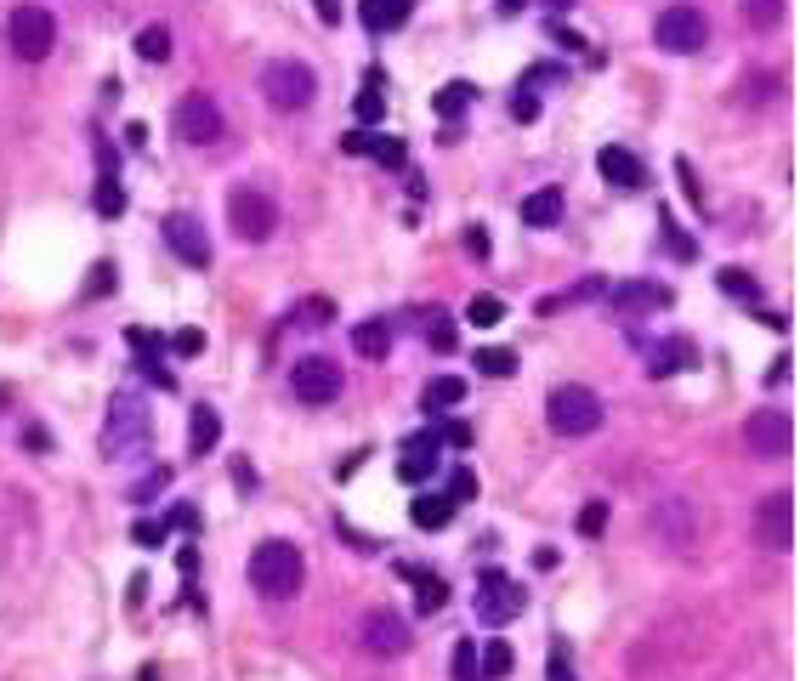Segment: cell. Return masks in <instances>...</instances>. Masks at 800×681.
Returning <instances> with one entry per match:
<instances>
[{
    "label": "cell",
    "mask_w": 800,
    "mask_h": 681,
    "mask_svg": "<svg viewBox=\"0 0 800 681\" xmlns=\"http://www.w3.org/2000/svg\"><path fill=\"white\" fill-rule=\"evenodd\" d=\"M250 585H256V596H267V602H290V596L301 591V579H307V562H301V545L296 540H261L256 551H250Z\"/></svg>",
    "instance_id": "1"
},
{
    "label": "cell",
    "mask_w": 800,
    "mask_h": 681,
    "mask_svg": "<svg viewBox=\"0 0 800 681\" xmlns=\"http://www.w3.org/2000/svg\"><path fill=\"white\" fill-rule=\"evenodd\" d=\"M602 398H596L585 381H562L551 386V398H545V426L557 437H591L596 426H602Z\"/></svg>",
    "instance_id": "2"
},
{
    "label": "cell",
    "mask_w": 800,
    "mask_h": 681,
    "mask_svg": "<svg viewBox=\"0 0 800 681\" xmlns=\"http://www.w3.org/2000/svg\"><path fill=\"white\" fill-rule=\"evenodd\" d=\"M261 97L279 114H296V108H307L318 97V74L301 57H267L261 63Z\"/></svg>",
    "instance_id": "3"
},
{
    "label": "cell",
    "mask_w": 800,
    "mask_h": 681,
    "mask_svg": "<svg viewBox=\"0 0 800 681\" xmlns=\"http://www.w3.org/2000/svg\"><path fill=\"white\" fill-rule=\"evenodd\" d=\"M227 227L239 233L244 245H261V239H273L279 233V205H273V193L267 188H227Z\"/></svg>",
    "instance_id": "4"
},
{
    "label": "cell",
    "mask_w": 800,
    "mask_h": 681,
    "mask_svg": "<svg viewBox=\"0 0 800 681\" xmlns=\"http://www.w3.org/2000/svg\"><path fill=\"white\" fill-rule=\"evenodd\" d=\"M653 40H659V52L670 57H693L710 46V18L698 12L693 0H676V6H664L659 18H653Z\"/></svg>",
    "instance_id": "5"
},
{
    "label": "cell",
    "mask_w": 800,
    "mask_h": 681,
    "mask_svg": "<svg viewBox=\"0 0 800 681\" xmlns=\"http://www.w3.org/2000/svg\"><path fill=\"white\" fill-rule=\"evenodd\" d=\"M154 437V415L137 392H114L108 398V426H103V449L108 454H131Z\"/></svg>",
    "instance_id": "6"
},
{
    "label": "cell",
    "mask_w": 800,
    "mask_h": 681,
    "mask_svg": "<svg viewBox=\"0 0 800 681\" xmlns=\"http://www.w3.org/2000/svg\"><path fill=\"white\" fill-rule=\"evenodd\" d=\"M171 125L176 137L188 142V148H210V142H222L227 120H222V103L210 97V91H182L171 108Z\"/></svg>",
    "instance_id": "7"
},
{
    "label": "cell",
    "mask_w": 800,
    "mask_h": 681,
    "mask_svg": "<svg viewBox=\"0 0 800 681\" xmlns=\"http://www.w3.org/2000/svg\"><path fill=\"white\" fill-rule=\"evenodd\" d=\"M477 619H483L488 630H500V625H511L522 608H528V585L522 579H511V574H500V568H483L477 574Z\"/></svg>",
    "instance_id": "8"
},
{
    "label": "cell",
    "mask_w": 800,
    "mask_h": 681,
    "mask_svg": "<svg viewBox=\"0 0 800 681\" xmlns=\"http://www.w3.org/2000/svg\"><path fill=\"white\" fill-rule=\"evenodd\" d=\"M6 46H12V57H23V63L52 57V46H57V18L46 12V6H18V12H12V23H6Z\"/></svg>",
    "instance_id": "9"
},
{
    "label": "cell",
    "mask_w": 800,
    "mask_h": 681,
    "mask_svg": "<svg viewBox=\"0 0 800 681\" xmlns=\"http://www.w3.org/2000/svg\"><path fill=\"white\" fill-rule=\"evenodd\" d=\"M755 545H761V551H789V545H795V500H789V494H766L761 506H755Z\"/></svg>",
    "instance_id": "10"
},
{
    "label": "cell",
    "mask_w": 800,
    "mask_h": 681,
    "mask_svg": "<svg viewBox=\"0 0 800 681\" xmlns=\"http://www.w3.org/2000/svg\"><path fill=\"white\" fill-rule=\"evenodd\" d=\"M602 296H608V307L619 318H642V313H664V307L676 301V290L659 284V279H619L613 290H602Z\"/></svg>",
    "instance_id": "11"
},
{
    "label": "cell",
    "mask_w": 800,
    "mask_h": 681,
    "mask_svg": "<svg viewBox=\"0 0 800 681\" xmlns=\"http://www.w3.org/2000/svg\"><path fill=\"white\" fill-rule=\"evenodd\" d=\"M744 443L761 454V460H783L789 443H795V420L783 415V409H755L749 426H744Z\"/></svg>",
    "instance_id": "12"
},
{
    "label": "cell",
    "mask_w": 800,
    "mask_h": 681,
    "mask_svg": "<svg viewBox=\"0 0 800 681\" xmlns=\"http://www.w3.org/2000/svg\"><path fill=\"white\" fill-rule=\"evenodd\" d=\"M290 392L301 403H335L341 398V364L335 358H301L290 369Z\"/></svg>",
    "instance_id": "13"
},
{
    "label": "cell",
    "mask_w": 800,
    "mask_h": 681,
    "mask_svg": "<svg viewBox=\"0 0 800 681\" xmlns=\"http://www.w3.org/2000/svg\"><path fill=\"white\" fill-rule=\"evenodd\" d=\"M159 233H165V245H171L188 267H210V239H205V222H199V216L171 210V216L159 222Z\"/></svg>",
    "instance_id": "14"
},
{
    "label": "cell",
    "mask_w": 800,
    "mask_h": 681,
    "mask_svg": "<svg viewBox=\"0 0 800 681\" xmlns=\"http://www.w3.org/2000/svg\"><path fill=\"white\" fill-rule=\"evenodd\" d=\"M358 636H364V647L381 653V659H398V653H409V642H415V636H409V619L392 613V608L364 613V630H358Z\"/></svg>",
    "instance_id": "15"
},
{
    "label": "cell",
    "mask_w": 800,
    "mask_h": 681,
    "mask_svg": "<svg viewBox=\"0 0 800 681\" xmlns=\"http://www.w3.org/2000/svg\"><path fill=\"white\" fill-rule=\"evenodd\" d=\"M437 454H443V432H437V426L409 432V437H403L398 477H403V483H426V477H437Z\"/></svg>",
    "instance_id": "16"
},
{
    "label": "cell",
    "mask_w": 800,
    "mask_h": 681,
    "mask_svg": "<svg viewBox=\"0 0 800 681\" xmlns=\"http://www.w3.org/2000/svg\"><path fill=\"white\" fill-rule=\"evenodd\" d=\"M596 171H602V182L619 193H642L647 188V171H642V159L630 154V148H619V142H608L602 154H596Z\"/></svg>",
    "instance_id": "17"
},
{
    "label": "cell",
    "mask_w": 800,
    "mask_h": 681,
    "mask_svg": "<svg viewBox=\"0 0 800 681\" xmlns=\"http://www.w3.org/2000/svg\"><path fill=\"white\" fill-rule=\"evenodd\" d=\"M653 534H659L670 551H693V506L687 500H664L653 511Z\"/></svg>",
    "instance_id": "18"
},
{
    "label": "cell",
    "mask_w": 800,
    "mask_h": 681,
    "mask_svg": "<svg viewBox=\"0 0 800 681\" xmlns=\"http://www.w3.org/2000/svg\"><path fill=\"white\" fill-rule=\"evenodd\" d=\"M647 352V375H681V369H698V347L693 341H659V347H642Z\"/></svg>",
    "instance_id": "19"
},
{
    "label": "cell",
    "mask_w": 800,
    "mask_h": 681,
    "mask_svg": "<svg viewBox=\"0 0 800 681\" xmlns=\"http://www.w3.org/2000/svg\"><path fill=\"white\" fill-rule=\"evenodd\" d=\"M398 341V324L392 318H364V324H352V352L358 358H386Z\"/></svg>",
    "instance_id": "20"
},
{
    "label": "cell",
    "mask_w": 800,
    "mask_h": 681,
    "mask_svg": "<svg viewBox=\"0 0 800 681\" xmlns=\"http://www.w3.org/2000/svg\"><path fill=\"white\" fill-rule=\"evenodd\" d=\"M216 443H222V415H216L210 403H193V415H188V454H193V460H205Z\"/></svg>",
    "instance_id": "21"
},
{
    "label": "cell",
    "mask_w": 800,
    "mask_h": 681,
    "mask_svg": "<svg viewBox=\"0 0 800 681\" xmlns=\"http://www.w3.org/2000/svg\"><path fill=\"white\" fill-rule=\"evenodd\" d=\"M358 18H364L369 35H392L409 23V0H358Z\"/></svg>",
    "instance_id": "22"
},
{
    "label": "cell",
    "mask_w": 800,
    "mask_h": 681,
    "mask_svg": "<svg viewBox=\"0 0 800 681\" xmlns=\"http://www.w3.org/2000/svg\"><path fill=\"white\" fill-rule=\"evenodd\" d=\"M454 500L449 494H415V506H409V523L420 528V534H437V528H449L454 523Z\"/></svg>",
    "instance_id": "23"
},
{
    "label": "cell",
    "mask_w": 800,
    "mask_h": 681,
    "mask_svg": "<svg viewBox=\"0 0 800 681\" xmlns=\"http://www.w3.org/2000/svg\"><path fill=\"white\" fill-rule=\"evenodd\" d=\"M562 210H568L562 188H534L528 199H522V222H528V227H557Z\"/></svg>",
    "instance_id": "24"
},
{
    "label": "cell",
    "mask_w": 800,
    "mask_h": 681,
    "mask_svg": "<svg viewBox=\"0 0 800 681\" xmlns=\"http://www.w3.org/2000/svg\"><path fill=\"white\" fill-rule=\"evenodd\" d=\"M398 574L415 585V608H420V613H443V608H449V585H443L437 574H426V568H409V562H403Z\"/></svg>",
    "instance_id": "25"
},
{
    "label": "cell",
    "mask_w": 800,
    "mask_h": 681,
    "mask_svg": "<svg viewBox=\"0 0 800 681\" xmlns=\"http://www.w3.org/2000/svg\"><path fill=\"white\" fill-rule=\"evenodd\" d=\"M466 403V381L460 375H437V381H426V392H420V409L426 415H443V409H460Z\"/></svg>",
    "instance_id": "26"
},
{
    "label": "cell",
    "mask_w": 800,
    "mask_h": 681,
    "mask_svg": "<svg viewBox=\"0 0 800 681\" xmlns=\"http://www.w3.org/2000/svg\"><path fill=\"white\" fill-rule=\"evenodd\" d=\"M471 97H477V86H471V80H449V86H437L432 114H437V120H460V114L471 108Z\"/></svg>",
    "instance_id": "27"
},
{
    "label": "cell",
    "mask_w": 800,
    "mask_h": 681,
    "mask_svg": "<svg viewBox=\"0 0 800 681\" xmlns=\"http://www.w3.org/2000/svg\"><path fill=\"white\" fill-rule=\"evenodd\" d=\"M91 205H97V216H103V222L125 216V188H120V176H114V171L97 176V193H91Z\"/></svg>",
    "instance_id": "28"
},
{
    "label": "cell",
    "mask_w": 800,
    "mask_h": 681,
    "mask_svg": "<svg viewBox=\"0 0 800 681\" xmlns=\"http://www.w3.org/2000/svg\"><path fill=\"white\" fill-rule=\"evenodd\" d=\"M715 284H721L732 301H749V307L761 301V279H755V273H744V267H721V273H715Z\"/></svg>",
    "instance_id": "29"
},
{
    "label": "cell",
    "mask_w": 800,
    "mask_h": 681,
    "mask_svg": "<svg viewBox=\"0 0 800 681\" xmlns=\"http://www.w3.org/2000/svg\"><path fill=\"white\" fill-rule=\"evenodd\" d=\"M511 647L505 642H483V653H477V681H505L511 676Z\"/></svg>",
    "instance_id": "30"
},
{
    "label": "cell",
    "mask_w": 800,
    "mask_h": 681,
    "mask_svg": "<svg viewBox=\"0 0 800 681\" xmlns=\"http://www.w3.org/2000/svg\"><path fill=\"white\" fill-rule=\"evenodd\" d=\"M137 57L142 63H171V29H165V23L137 29Z\"/></svg>",
    "instance_id": "31"
},
{
    "label": "cell",
    "mask_w": 800,
    "mask_h": 681,
    "mask_svg": "<svg viewBox=\"0 0 800 681\" xmlns=\"http://www.w3.org/2000/svg\"><path fill=\"white\" fill-rule=\"evenodd\" d=\"M290 324H301V330H324V324H335V301L330 296H307L290 313Z\"/></svg>",
    "instance_id": "32"
},
{
    "label": "cell",
    "mask_w": 800,
    "mask_h": 681,
    "mask_svg": "<svg viewBox=\"0 0 800 681\" xmlns=\"http://www.w3.org/2000/svg\"><path fill=\"white\" fill-rule=\"evenodd\" d=\"M659 245L676 256V262H698V245L687 239V227H676L670 216H659Z\"/></svg>",
    "instance_id": "33"
},
{
    "label": "cell",
    "mask_w": 800,
    "mask_h": 681,
    "mask_svg": "<svg viewBox=\"0 0 800 681\" xmlns=\"http://www.w3.org/2000/svg\"><path fill=\"white\" fill-rule=\"evenodd\" d=\"M477 369L494 375V381H505V375H517V352L511 347H477Z\"/></svg>",
    "instance_id": "34"
},
{
    "label": "cell",
    "mask_w": 800,
    "mask_h": 681,
    "mask_svg": "<svg viewBox=\"0 0 800 681\" xmlns=\"http://www.w3.org/2000/svg\"><path fill=\"white\" fill-rule=\"evenodd\" d=\"M744 18H749V29L772 35V29L783 23V0H744Z\"/></svg>",
    "instance_id": "35"
},
{
    "label": "cell",
    "mask_w": 800,
    "mask_h": 681,
    "mask_svg": "<svg viewBox=\"0 0 800 681\" xmlns=\"http://www.w3.org/2000/svg\"><path fill=\"white\" fill-rule=\"evenodd\" d=\"M386 114V97H381V74L369 69V80H364V91H358V120L364 125H375Z\"/></svg>",
    "instance_id": "36"
},
{
    "label": "cell",
    "mask_w": 800,
    "mask_h": 681,
    "mask_svg": "<svg viewBox=\"0 0 800 681\" xmlns=\"http://www.w3.org/2000/svg\"><path fill=\"white\" fill-rule=\"evenodd\" d=\"M375 165H386V171H398L403 159H409V148H403V137H369V148H364Z\"/></svg>",
    "instance_id": "37"
},
{
    "label": "cell",
    "mask_w": 800,
    "mask_h": 681,
    "mask_svg": "<svg viewBox=\"0 0 800 681\" xmlns=\"http://www.w3.org/2000/svg\"><path fill=\"white\" fill-rule=\"evenodd\" d=\"M426 347H432V352H443V358H449V352L460 347V330H454V318H443V313H437L432 324H426Z\"/></svg>",
    "instance_id": "38"
},
{
    "label": "cell",
    "mask_w": 800,
    "mask_h": 681,
    "mask_svg": "<svg viewBox=\"0 0 800 681\" xmlns=\"http://www.w3.org/2000/svg\"><path fill=\"white\" fill-rule=\"evenodd\" d=\"M466 318L477 324V330H488V324H500V318H505V301L500 296H471Z\"/></svg>",
    "instance_id": "39"
},
{
    "label": "cell",
    "mask_w": 800,
    "mask_h": 681,
    "mask_svg": "<svg viewBox=\"0 0 800 681\" xmlns=\"http://www.w3.org/2000/svg\"><path fill=\"white\" fill-rule=\"evenodd\" d=\"M454 500V506H466V500H477V477H471V466H454L449 472V489H443Z\"/></svg>",
    "instance_id": "40"
},
{
    "label": "cell",
    "mask_w": 800,
    "mask_h": 681,
    "mask_svg": "<svg viewBox=\"0 0 800 681\" xmlns=\"http://www.w3.org/2000/svg\"><path fill=\"white\" fill-rule=\"evenodd\" d=\"M449 670H454V681H477V642H454Z\"/></svg>",
    "instance_id": "41"
},
{
    "label": "cell",
    "mask_w": 800,
    "mask_h": 681,
    "mask_svg": "<svg viewBox=\"0 0 800 681\" xmlns=\"http://www.w3.org/2000/svg\"><path fill=\"white\" fill-rule=\"evenodd\" d=\"M545 676H551V681H579V676H574V659H568V642H562V636L551 642V664H545Z\"/></svg>",
    "instance_id": "42"
},
{
    "label": "cell",
    "mask_w": 800,
    "mask_h": 681,
    "mask_svg": "<svg viewBox=\"0 0 800 681\" xmlns=\"http://www.w3.org/2000/svg\"><path fill=\"white\" fill-rule=\"evenodd\" d=\"M602 528H608V500H591V506L579 511V534H585V540H596Z\"/></svg>",
    "instance_id": "43"
},
{
    "label": "cell",
    "mask_w": 800,
    "mask_h": 681,
    "mask_svg": "<svg viewBox=\"0 0 800 681\" xmlns=\"http://www.w3.org/2000/svg\"><path fill=\"white\" fill-rule=\"evenodd\" d=\"M137 369H142V375H148V381H154V386H165V392H176V375H171V369H165V358H154V352H142V364H137Z\"/></svg>",
    "instance_id": "44"
},
{
    "label": "cell",
    "mask_w": 800,
    "mask_h": 681,
    "mask_svg": "<svg viewBox=\"0 0 800 681\" xmlns=\"http://www.w3.org/2000/svg\"><path fill=\"white\" fill-rule=\"evenodd\" d=\"M165 483H171V466H154V472L142 477L137 489H131V500H137V506H142V500H154V494L165 489Z\"/></svg>",
    "instance_id": "45"
},
{
    "label": "cell",
    "mask_w": 800,
    "mask_h": 681,
    "mask_svg": "<svg viewBox=\"0 0 800 681\" xmlns=\"http://www.w3.org/2000/svg\"><path fill=\"white\" fill-rule=\"evenodd\" d=\"M108 290H114V262H97L91 267V279H86V296L97 301V296H108Z\"/></svg>",
    "instance_id": "46"
},
{
    "label": "cell",
    "mask_w": 800,
    "mask_h": 681,
    "mask_svg": "<svg viewBox=\"0 0 800 681\" xmlns=\"http://www.w3.org/2000/svg\"><path fill=\"white\" fill-rule=\"evenodd\" d=\"M165 534H171V528H165V523H154V517H142V523H131V540H137V545H165Z\"/></svg>",
    "instance_id": "47"
},
{
    "label": "cell",
    "mask_w": 800,
    "mask_h": 681,
    "mask_svg": "<svg viewBox=\"0 0 800 681\" xmlns=\"http://www.w3.org/2000/svg\"><path fill=\"white\" fill-rule=\"evenodd\" d=\"M545 35L557 40V46H568V52H585V35H579V29H568L562 18H551V29H545Z\"/></svg>",
    "instance_id": "48"
},
{
    "label": "cell",
    "mask_w": 800,
    "mask_h": 681,
    "mask_svg": "<svg viewBox=\"0 0 800 681\" xmlns=\"http://www.w3.org/2000/svg\"><path fill=\"white\" fill-rule=\"evenodd\" d=\"M676 176H681V188H687V199H693V205L704 210V188H698V171H693V159H676Z\"/></svg>",
    "instance_id": "49"
},
{
    "label": "cell",
    "mask_w": 800,
    "mask_h": 681,
    "mask_svg": "<svg viewBox=\"0 0 800 681\" xmlns=\"http://www.w3.org/2000/svg\"><path fill=\"white\" fill-rule=\"evenodd\" d=\"M511 114L517 120H540V97H534V86L522 80V91H517V103H511Z\"/></svg>",
    "instance_id": "50"
},
{
    "label": "cell",
    "mask_w": 800,
    "mask_h": 681,
    "mask_svg": "<svg viewBox=\"0 0 800 681\" xmlns=\"http://www.w3.org/2000/svg\"><path fill=\"white\" fill-rule=\"evenodd\" d=\"M199 347H205V335H199V330H176V335H171V352H176V358H193Z\"/></svg>",
    "instance_id": "51"
},
{
    "label": "cell",
    "mask_w": 800,
    "mask_h": 681,
    "mask_svg": "<svg viewBox=\"0 0 800 681\" xmlns=\"http://www.w3.org/2000/svg\"><path fill=\"white\" fill-rule=\"evenodd\" d=\"M466 250L488 262V250H494V245H488V227H466Z\"/></svg>",
    "instance_id": "52"
},
{
    "label": "cell",
    "mask_w": 800,
    "mask_h": 681,
    "mask_svg": "<svg viewBox=\"0 0 800 681\" xmlns=\"http://www.w3.org/2000/svg\"><path fill=\"white\" fill-rule=\"evenodd\" d=\"M443 443H454V449H471V426H466V420L443 426Z\"/></svg>",
    "instance_id": "53"
},
{
    "label": "cell",
    "mask_w": 800,
    "mask_h": 681,
    "mask_svg": "<svg viewBox=\"0 0 800 681\" xmlns=\"http://www.w3.org/2000/svg\"><path fill=\"white\" fill-rule=\"evenodd\" d=\"M789 369H795V364H789V352H778L772 369H766V386H783V381H789Z\"/></svg>",
    "instance_id": "54"
},
{
    "label": "cell",
    "mask_w": 800,
    "mask_h": 681,
    "mask_svg": "<svg viewBox=\"0 0 800 681\" xmlns=\"http://www.w3.org/2000/svg\"><path fill=\"white\" fill-rule=\"evenodd\" d=\"M165 528H199V511H193V506H176L171 517H165Z\"/></svg>",
    "instance_id": "55"
},
{
    "label": "cell",
    "mask_w": 800,
    "mask_h": 681,
    "mask_svg": "<svg viewBox=\"0 0 800 681\" xmlns=\"http://www.w3.org/2000/svg\"><path fill=\"white\" fill-rule=\"evenodd\" d=\"M364 148H369V131H347V137H341V154H358V159H364Z\"/></svg>",
    "instance_id": "56"
},
{
    "label": "cell",
    "mask_w": 800,
    "mask_h": 681,
    "mask_svg": "<svg viewBox=\"0 0 800 681\" xmlns=\"http://www.w3.org/2000/svg\"><path fill=\"white\" fill-rule=\"evenodd\" d=\"M313 6H318V23H330V29L341 23V0H313Z\"/></svg>",
    "instance_id": "57"
},
{
    "label": "cell",
    "mask_w": 800,
    "mask_h": 681,
    "mask_svg": "<svg viewBox=\"0 0 800 681\" xmlns=\"http://www.w3.org/2000/svg\"><path fill=\"white\" fill-rule=\"evenodd\" d=\"M233 483H239V494L256 489V477H250V466H244V460H233Z\"/></svg>",
    "instance_id": "58"
},
{
    "label": "cell",
    "mask_w": 800,
    "mask_h": 681,
    "mask_svg": "<svg viewBox=\"0 0 800 681\" xmlns=\"http://www.w3.org/2000/svg\"><path fill=\"white\" fill-rule=\"evenodd\" d=\"M125 137H131V148H148V125L131 120V125H125Z\"/></svg>",
    "instance_id": "59"
},
{
    "label": "cell",
    "mask_w": 800,
    "mask_h": 681,
    "mask_svg": "<svg viewBox=\"0 0 800 681\" xmlns=\"http://www.w3.org/2000/svg\"><path fill=\"white\" fill-rule=\"evenodd\" d=\"M500 12H505V18H517V12H522V0H500Z\"/></svg>",
    "instance_id": "60"
},
{
    "label": "cell",
    "mask_w": 800,
    "mask_h": 681,
    "mask_svg": "<svg viewBox=\"0 0 800 681\" xmlns=\"http://www.w3.org/2000/svg\"><path fill=\"white\" fill-rule=\"evenodd\" d=\"M545 6H551V12H568V6H574V0H545Z\"/></svg>",
    "instance_id": "61"
},
{
    "label": "cell",
    "mask_w": 800,
    "mask_h": 681,
    "mask_svg": "<svg viewBox=\"0 0 800 681\" xmlns=\"http://www.w3.org/2000/svg\"><path fill=\"white\" fill-rule=\"evenodd\" d=\"M142 681H159V676H154V670H142Z\"/></svg>",
    "instance_id": "62"
}]
</instances>
